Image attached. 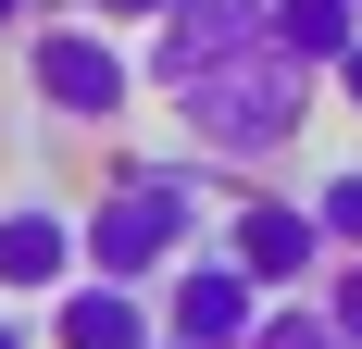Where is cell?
I'll list each match as a JSON object with an SVG mask.
<instances>
[{
  "instance_id": "6da1fadb",
  "label": "cell",
  "mask_w": 362,
  "mask_h": 349,
  "mask_svg": "<svg viewBox=\"0 0 362 349\" xmlns=\"http://www.w3.org/2000/svg\"><path fill=\"white\" fill-rule=\"evenodd\" d=\"M175 125H187V150H200V162L262 174L275 150H300V138H313V75H300V63H275V50H238L225 75H200V88L175 100Z\"/></svg>"
},
{
  "instance_id": "7a4b0ae2",
  "label": "cell",
  "mask_w": 362,
  "mask_h": 349,
  "mask_svg": "<svg viewBox=\"0 0 362 349\" xmlns=\"http://www.w3.org/2000/svg\"><path fill=\"white\" fill-rule=\"evenodd\" d=\"M25 100L50 112V125H75V138H125V112H138V63H125V37L88 25V13H37L25 25Z\"/></svg>"
},
{
  "instance_id": "3957f363",
  "label": "cell",
  "mask_w": 362,
  "mask_h": 349,
  "mask_svg": "<svg viewBox=\"0 0 362 349\" xmlns=\"http://www.w3.org/2000/svg\"><path fill=\"white\" fill-rule=\"evenodd\" d=\"M225 262H238V275H250V300H313V287H325V225H313V200H288V187H250V200L225 212Z\"/></svg>"
},
{
  "instance_id": "277c9868",
  "label": "cell",
  "mask_w": 362,
  "mask_h": 349,
  "mask_svg": "<svg viewBox=\"0 0 362 349\" xmlns=\"http://www.w3.org/2000/svg\"><path fill=\"white\" fill-rule=\"evenodd\" d=\"M262 13H275V0H175V13L150 25V63H138V88L187 100L200 75H225L238 50H262Z\"/></svg>"
},
{
  "instance_id": "5b68a950",
  "label": "cell",
  "mask_w": 362,
  "mask_h": 349,
  "mask_svg": "<svg viewBox=\"0 0 362 349\" xmlns=\"http://www.w3.org/2000/svg\"><path fill=\"white\" fill-rule=\"evenodd\" d=\"M150 312H163V349H250L262 300H250V275H238L225 249H187L175 275L150 287Z\"/></svg>"
},
{
  "instance_id": "8992f818",
  "label": "cell",
  "mask_w": 362,
  "mask_h": 349,
  "mask_svg": "<svg viewBox=\"0 0 362 349\" xmlns=\"http://www.w3.org/2000/svg\"><path fill=\"white\" fill-rule=\"evenodd\" d=\"M75 275H88V249H75L63 200H0V300H63Z\"/></svg>"
},
{
  "instance_id": "52a82bcc",
  "label": "cell",
  "mask_w": 362,
  "mask_h": 349,
  "mask_svg": "<svg viewBox=\"0 0 362 349\" xmlns=\"http://www.w3.org/2000/svg\"><path fill=\"white\" fill-rule=\"evenodd\" d=\"M37 349H163V312H150L138 287H100L75 275L50 312H37Z\"/></svg>"
},
{
  "instance_id": "ba28073f",
  "label": "cell",
  "mask_w": 362,
  "mask_h": 349,
  "mask_svg": "<svg viewBox=\"0 0 362 349\" xmlns=\"http://www.w3.org/2000/svg\"><path fill=\"white\" fill-rule=\"evenodd\" d=\"M262 50H275V63H300L313 88H325V75L362 50V0H275V13H262Z\"/></svg>"
},
{
  "instance_id": "9c48e42d",
  "label": "cell",
  "mask_w": 362,
  "mask_h": 349,
  "mask_svg": "<svg viewBox=\"0 0 362 349\" xmlns=\"http://www.w3.org/2000/svg\"><path fill=\"white\" fill-rule=\"evenodd\" d=\"M313 225H325V249H337V262H362V162L313 174Z\"/></svg>"
},
{
  "instance_id": "30bf717a",
  "label": "cell",
  "mask_w": 362,
  "mask_h": 349,
  "mask_svg": "<svg viewBox=\"0 0 362 349\" xmlns=\"http://www.w3.org/2000/svg\"><path fill=\"white\" fill-rule=\"evenodd\" d=\"M250 349H337V324H325V300H262Z\"/></svg>"
},
{
  "instance_id": "8fae6325",
  "label": "cell",
  "mask_w": 362,
  "mask_h": 349,
  "mask_svg": "<svg viewBox=\"0 0 362 349\" xmlns=\"http://www.w3.org/2000/svg\"><path fill=\"white\" fill-rule=\"evenodd\" d=\"M313 300H325L337 349H362V262H325V287H313Z\"/></svg>"
},
{
  "instance_id": "7c38bea8",
  "label": "cell",
  "mask_w": 362,
  "mask_h": 349,
  "mask_svg": "<svg viewBox=\"0 0 362 349\" xmlns=\"http://www.w3.org/2000/svg\"><path fill=\"white\" fill-rule=\"evenodd\" d=\"M75 13H88V25H112V37H125V25H163L175 0H75Z\"/></svg>"
},
{
  "instance_id": "4fadbf2b",
  "label": "cell",
  "mask_w": 362,
  "mask_h": 349,
  "mask_svg": "<svg viewBox=\"0 0 362 349\" xmlns=\"http://www.w3.org/2000/svg\"><path fill=\"white\" fill-rule=\"evenodd\" d=\"M25 25H37V0H0V37H13V50H25Z\"/></svg>"
},
{
  "instance_id": "5bb4252c",
  "label": "cell",
  "mask_w": 362,
  "mask_h": 349,
  "mask_svg": "<svg viewBox=\"0 0 362 349\" xmlns=\"http://www.w3.org/2000/svg\"><path fill=\"white\" fill-rule=\"evenodd\" d=\"M337 100H350V112H362V50H350V63H337Z\"/></svg>"
},
{
  "instance_id": "9a60e30c",
  "label": "cell",
  "mask_w": 362,
  "mask_h": 349,
  "mask_svg": "<svg viewBox=\"0 0 362 349\" xmlns=\"http://www.w3.org/2000/svg\"><path fill=\"white\" fill-rule=\"evenodd\" d=\"M0 349H37V324H13V312H0Z\"/></svg>"
}]
</instances>
